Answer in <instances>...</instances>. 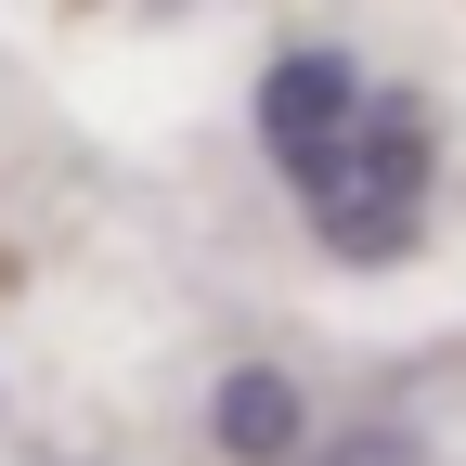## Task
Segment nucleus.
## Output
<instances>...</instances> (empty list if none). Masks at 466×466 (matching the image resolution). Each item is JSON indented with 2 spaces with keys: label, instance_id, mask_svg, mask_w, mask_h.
<instances>
[{
  "label": "nucleus",
  "instance_id": "f257e3e1",
  "mask_svg": "<svg viewBox=\"0 0 466 466\" xmlns=\"http://www.w3.org/2000/svg\"><path fill=\"white\" fill-rule=\"evenodd\" d=\"M428 182H441V130H428V104L376 78L363 130L324 156V182H311L299 208H311V233H324L337 259H363V272H376V259H401V247L428 233Z\"/></svg>",
  "mask_w": 466,
  "mask_h": 466
},
{
  "label": "nucleus",
  "instance_id": "f03ea898",
  "mask_svg": "<svg viewBox=\"0 0 466 466\" xmlns=\"http://www.w3.org/2000/svg\"><path fill=\"white\" fill-rule=\"evenodd\" d=\"M363 104H376V78L363 66H350V52L337 39H299V52H272V66H259V156L285 168V182H324V156L350 143V130H363Z\"/></svg>",
  "mask_w": 466,
  "mask_h": 466
},
{
  "label": "nucleus",
  "instance_id": "7ed1b4c3",
  "mask_svg": "<svg viewBox=\"0 0 466 466\" xmlns=\"http://www.w3.org/2000/svg\"><path fill=\"white\" fill-rule=\"evenodd\" d=\"M208 441L233 453V466H285L311 441V401H299V376L285 363H233L220 389H208Z\"/></svg>",
  "mask_w": 466,
  "mask_h": 466
}]
</instances>
